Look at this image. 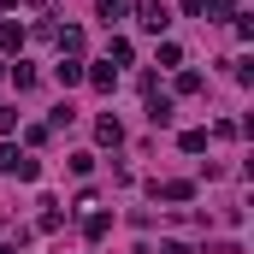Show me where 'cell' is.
I'll return each instance as SVG.
<instances>
[{
  "mask_svg": "<svg viewBox=\"0 0 254 254\" xmlns=\"http://www.w3.org/2000/svg\"><path fill=\"white\" fill-rule=\"evenodd\" d=\"M0 172H6V178H24V184H36V172H42V166H36L30 154H18V148L6 142V148H0Z\"/></svg>",
  "mask_w": 254,
  "mask_h": 254,
  "instance_id": "1",
  "label": "cell"
},
{
  "mask_svg": "<svg viewBox=\"0 0 254 254\" xmlns=\"http://www.w3.org/2000/svg\"><path fill=\"white\" fill-rule=\"evenodd\" d=\"M136 18H142V30H154V36H160V30H166V24H172V18H166V6H160V0H142V6H136Z\"/></svg>",
  "mask_w": 254,
  "mask_h": 254,
  "instance_id": "2",
  "label": "cell"
},
{
  "mask_svg": "<svg viewBox=\"0 0 254 254\" xmlns=\"http://www.w3.org/2000/svg\"><path fill=\"white\" fill-rule=\"evenodd\" d=\"M54 77H60L65 89H77V83H83L89 71H83V65H77V60H60V65H54Z\"/></svg>",
  "mask_w": 254,
  "mask_h": 254,
  "instance_id": "3",
  "label": "cell"
},
{
  "mask_svg": "<svg viewBox=\"0 0 254 254\" xmlns=\"http://www.w3.org/2000/svg\"><path fill=\"white\" fill-rule=\"evenodd\" d=\"M95 136H101L107 148H119V142H125V130H119V119H101V125H95Z\"/></svg>",
  "mask_w": 254,
  "mask_h": 254,
  "instance_id": "4",
  "label": "cell"
},
{
  "mask_svg": "<svg viewBox=\"0 0 254 254\" xmlns=\"http://www.w3.org/2000/svg\"><path fill=\"white\" fill-rule=\"evenodd\" d=\"M148 119H154V125H172V101L154 95V101H148Z\"/></svg>",
  "mask_w": 254,
  "mask_h": 254,
  "instance_id": "5",
  "label": "cell"
},
{
  "mask_svg": "<svg viewBox=\"0 0 254 254\" xmlns=\"http://www.w3.org/2000/svg\"><path fill=\"white\" fill-rule=\"evenodd\" d=\"M125 12H130V0H101V24H119Z\"/></svg>",
  "mask_w": 254,
  "mask_h": 254,
  "instance_id": "6",
  "label": "cell"
},
{
  "mask_svg": "<svg viewBox=\"0 0 254 254\" xmlns=\"http://www.w3.org/2000/svg\"><path fill=\"white\" fill-rule=\"evenodd\" d=\"M207 148V130H184V154H201Z\"/></svg>",
  "mask_w": 254,
  "mask_h": 254,
  "instance_id": "7",
  "label": "cell"
},
{
  "mask_svg": "<svg viewBox=\"0 0 254 254\" xmlns=\"http://www.w3.org/2000/svg\"><path fill=\"white\" fill-rule=\"evenodd\" d=\"M18 125V113H12V107H0V130H12Z\"/></svg>",
  "mask_w": 254,
  "mask_h": 254,
  "instance_id": "8",
  "label": "cell"
}]
</instances>
